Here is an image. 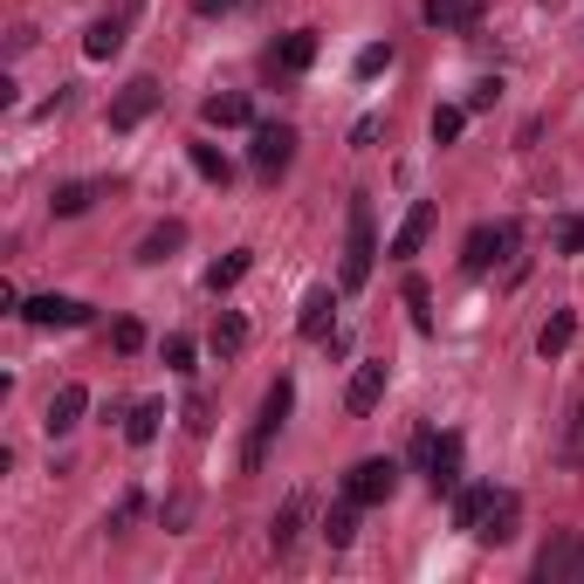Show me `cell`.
<instances>
[{
    "instance_id": "obj_16",
    "label": "cell",
    "mask_w": 584,
    "mask_h": 584,
    "mask_svg": "<svg viewBox=\"0 0 584 584\" xmlns=\"http://www.w3.org/2000/svg\"><path fill=\"white\" fill-rule=\"evenodd\" d=\"M207 344H214V358H241V350H248V317H241V309H220Z\"/></svg>"
},
{
    "instance_id": "obj_37",
    "label": "cell",
    "mask_w": 584,
    "mask_h": 584,
    "mask_svg": "<svg viewBox=\"0 0 584 584\" xmlns=\"http://www.w3.org/2000/svg\"><path fill=\"white\" fill-rule=\"evenodd\" d=\"M227 8H234V0H192V14H207V21H214V14H227Z\"/></svg>"
},
{
    "instance_id": "obj_28",
    "label": "cell",
    "mask_w": 584,
    "mask_h": 584,
    "mask_svg": "<svg viewBox=\"0 0 584 584\" xmlns=\"http://www.w3.org/2000/svg\"><path fill=\"white\" fill-rule=\"evenodd\" d=\"M467 117H475L467 103H441V110H434V145H454V138L467 131Z\"/></svg>"
},
{
    "instance_id": "obj_34",
    "label": "cell",
    "mask_w": 584,
    "mask_h": 584,
    "mask_svg": "<svg viewBox=\"0 0 584 584\" xmlns=\"http://www.w3.org/2000/svg\"><path fill=\"white\" fill-rule=\"evenodd\" d=\"M166 365L172 372H192V337H166Z\"/></svg>"
},
{
    "instance_id": "obj_15",
    "label": "cell",
    "mask_w": 584,
    "mask_h": 584,
    "mask_svg": "<svg viewBox=\"0 0 584 584\" xmlns=\"http://www.w3.org/2000/svg\"><path fill=\"white\" fill-rule=\"evenodd\" d=\"M419 14H426V28H475L482 21V0H419Z\"/></svg>"
},
{
    "instance_id": "obj_4",
    "label": "cell",
    "mask_w": 584,
    "mask_h": 584,
    "mask_svg": "<svg viewBox=\"0 0 584 584\" xmlns=\"http://www.w3.org/2000/svg\"><path fill=\"white\" fill-rule=\"evenodd\" d=\"M516 255V227L509 220H482L475 234H467V248H461V268L467 276H488L495 261H509Z\"/></svg>"
},
{
    "instance_id": "obj_21",
    "label": "cell",
    "mask_w": 584,
    "mask_h": 584,
    "mask_svg": "<svg viewBox=\"0 0 584 584\" xmlns=\"http://www.w3.org/2000/svg\"><path fill=\"white\" fill-rule=\"evenodd\" d=\"M276 62H283L289 76H303L309 62H317V28H296V34H283V42H276Z\"/></svg>"
},
{
    "instance_id": "obj_19",
    "label": "cell",
    "mask_w": 584,
    "mask_h": 584,
    "mask_svg": "<svg viewBox=\"0 0 584 584\" xmlns=\"http://www.w3.org/2000/svg\"><path fill=\"white\" fill-rule=\"evenodd\" d=\"M571 337H577V317H571V309H551V324L536 330V358H564Z\"/></svg>"
},
{
    "instance_id": "obj_23",
    "label": "cell",
    "mask_w": 584,
    "mask_h": 584,
    "mask_svg": "<svg viewBox=\"0 0 584 584\" xmlns=\"http://www.w3.org/2000/svg\"><path fill=\"white\" fill-rule=\"evenodd\" d=\"M248 268H255V255H248V248H234V255H220V261L207 268V289H214V296H227L234 283L248 276Z\"/></svg>"
},
{
    "instance_id": "obj_12",
    "label": "cell",
    "mask_w": 584,
    "mask_h": 584,
    "mask_svg": "<svg viewBox=\"0 0 584 584\" xmlns=\"http://www.w3.org/2000/svg\"><path fill=\"white\" fill-rule=\"evenodd\" d=\"M83 413H90V393H83V385H62V393L49 399V419H42L49 441H56V434H76V426H83Z\"/></svg>"
},
{
    "instance_id": "obj_35",
    "label": "cell",
    "mask_w": 584,
    "mask_h": 584,
    "mask_svg": "<svg viewBox=\"0 0 584 584\" xmlns=\"http://www.w3.org/2000/svg\"><path fill=\"white\" fill-rule=\"evenodd\" d=\"M557 248L564 255H584V220H557Z\"/></svg>"
},
{
    "instance_id": "obj_9",
    "label": "cell",
    "mask_w": 584,
    "mask_h": 584,
    "mask_svg": "<svg viewBox=\"0 0 584 584\" xmlns=\"http://www.w3.org/2000/svg\"><path fill=\"white\" fill-rule=\"evenodd\" d=\"M159 97H166V90L151 83V76H138V83H125V90L110 97V131H138L145 117L159 110Z\"/></svg>"
},
{
    "instance_id": "obj_32",
    "label": "cell",
    "mask_w": 584,
    "mask_h": 584,
    "mask_svg": "<svg viewBox=\"0 0 584 584\" xmlns=\"http://www.w3.org/2000/svg\"><path fill=\"white\" fill-rule=\"evenodd\" d=\"M495 97H502V76H482V83L467 90V110H495Z\"/></svg>"
},
{
    "instance_id": "obj_17",
    "label": "cell",
    "mask_w": 584,
    "mask_h": 584,
    "mask_svg": "<svg viewBox=\"0 0 584 584\" xmlns=\"http://www.w3.org/2000/svg\"><path fill=\"white\" fill-rule=\"evenodd\" d=\"M179 248H186V220H166V227H151L145 241H138V261H151V268H159V261H172Z\"/></svg>"
},
{
    "instance_id": "obj_7",
    "label": "cell",
    "mask_w": 584,
    "mask_h": 584,
    "mask_svg": "<svg viewBox=\"0 0 584 584\" xmlns=\"http://www.w3.org/2000/svg\"><path fill=\"white\" fill-rule=\"evenodd\" d=\"M248 159H255V172H261V179H283V172H289V159H296V131H289V125H255Z\"/></svg>"
},
{
    "instance_id": "obj_3",
    "label": "cell",
    "mask_w": 584,
    "mask_h": 584,
    "mask_svg": "<svg viewBox=\"0 0 584 584\" xmlns=\"http://www.w3.org/2000/svg\"><path fill=\"white\" fill-rule=\"evenodd\" d=\"M413 461H419V475L434 495H454L461 488V441L454 434H419L413 441Z\"/></svg>"
},
{
    "instance_id": "obj_10",
    "label": "cell",
    "mask_w": 584,
    "mask_h": 584,
    "mask_svg": "<svg viewBox=\"0 0 584 584\" xmlns=\"http://www.w3.org/2000/svg\"><path fill=\"white\" fill-rule=\"evenodd\" d=\"M434 220H441V207L434 200H413L406 207V220H399V234H393V255L406 261V255H419L426 248V234H434Z\"/></svg>"
},
{
    "instance_id": "obj_11",
    "label": "cell",
    "mask_w": 584,
    "mask_h": 584,
    "mask_svg": "<svg viewBox=\"0 0 584 584\" xmlns=\"http://www.w3.org/2000/svg\"><path fill=\"white\" fill-rule=\"evenodd\" d=\"M378 399H385V365L365 358L358 372H350V385H344V413H372Z\"/></svg>"
},
{
    "instance_id": "obj_25",
    "label": "cell",
    "mask_w": 584,
    "mask_h": 584,
    "mask_svg": "<svg viewBox=\"0 0 584 584\" xmlns=\"http://www.w3.org/2000/svg\"><path fill=\"white\" fill-rule=\"evenodd\" d=\"M117 49H125V21H90L83 56H90V62H103V56H117Z\"/></svg>"
},
{
    "instance_id": "obj_2",
    "label": "cell",
    "mask_w": 584,
    "mask_h": 584,
    "mask_svg": "<svg viewBox=\"0 0 584 584\" xmlns=\"http://www.w3.org/2000/svg\"><path fill=\"white\" fill-rule=\"evenodd\" d=\"M372 261H378V220H372V200L358 192L350 200V241H344V289H365Z\"/></svg>"
},
{
    "instance_id": "obj_8",
    "label": "cell",
    "mask_w": 584,
    "mask_h": 584,
    "mask_svg": "<svg viewBox=\"0 0 584 584\" xmlns=\"http://www.w3.org/2000/svg\"><path fill=\"white\" fill-rule=\"evenodd\" d=\"M21 317H28L34 330H83V324H90V303H76V296H28Z\"/></svg>"
},
{
    "instance_id": "obj_26",
    "label": "cell",
    "mask_w": 584,
    "mask_h": 584,
    "mask_svg": "<svg viewBox=\"0 0 584 584\" xmlns=\"http://www.w3.org/2000/svg\"><path fill=\"white\" fill-rule=\"evenodd\" d=\"M350 536H358V502H350V495H344V502H337V509L324 516V543H330V551H344V543H350Z\"/></svg>"
},
{
    "instance_id": "obj_20",
    "label": "cell",
    "mask_w": 584,
    "mask_h": 584,
    "mask_svg": "<svg viewBox=\"0 0 584 584\" xmlns=\"http://www.w3.org/2000/svg\"><path fill=\"white\" fill-rule=\"evenodd\" d=\"M159 419H166V399H138L131 419H125V441L131 447H151V441H159Z\"/></svg>"
},
{
    "instance_id": "obj_24",
    "label": "cell",
    "mask_w": 584,
    "mask_h": 584,
    "mask_svg": "<svg viewBox=\"0 0 584 584\" xmlns=\"http://www.w3.org/2000/svg\"><path fill=\"white\" fill-rule=\"evenodd\" d=\"M186 159H192V172H200L207 186H227V179H234V166H227L220 145H186Z\"/></svg>"
},
{
    "instance_id": "obj_36",
    "label": "cell",
    "mask_w": 584,
    "mask_h": 584,
    "mask_svg": "<svg viewBox=\"0 0 584 584\" xmlns=\"http://www.w3.org/2000/svg\"><path fill=\"white\" fill-rule=\"evenodd\" d=\"M350 145H358V151L378 145V117H358V125H350Z\"/></svg>"
},
{
    "instance_id": "obj_5",
    "label": "cell",
    "mask_w": 584,
    "mask_h": 584,
    "mask_svg": "<svg viewBox=\"0 0 584 584\" xmlns=\"http://www.w3.org/2000/svg\"><path fill=\"white\" fill-rule=\"evenodd\" d=\"M289 406H296V385H289V378H276V385H268V399H261L255 434H248V447H241V467H248V475L261 467V454H268V441H276V426L289 419Z\"/></svg>"
},
{
    "instance_id": "obj_30",
    "label": "cell",
    "mask_w": 584,
    "mask_h": 584,
    "mask_svg": "<svg viewBox=\"0 0 584 584\" xmlns=\"http://www.w3.org/2000/svg\"><path fill=\"white\" fill-rule=\"evenodd\" d=\"M358 76H378V69H393V42H372V49H358V62H350Z\"/></svg>"
},
{
    "instance_id": "obj_29",
    "label": "cell",
    "mask_w": 584,
    "mask_h": 584,
    "mask_svg": "<svg viewBox=\"0 0 584 584\" xmlns=\"http://www.w3.org/2000/svg\"><path fill=\"white\" fill-rule=\"evenodd\" d=\"M434 296H426V283L419 276H406V309H413V330H434V309H426Z\"/></svg>"
},
{
    "instance_id": "obj_1",
    "label": "cell",
    "mask_w": 584,
    "mask_h": 584,
    "mask_svg": "<svg viewBox=\"0 0 584 584\" xmlns=\"http://www.w3.org/2000/svg\"><path fill=\"white\" fill-rule=\"evenodd\" d=\"M523 516V495L516 488H454V529H467L475 543H509Z\"/></svg>"
},
{
    "instance_id": "obj_18",
    "label": "cell",
    "mask_w": 584,
    "mask_h": 584,
    "mask_svg": "<svg viewBox=\"0 0 584 584\" xmlns=\"http://www.w3.org/2000/svg\"><path fill=\"white\" fill-rule=\"evenodd\" d=\"M330 317H337V296H330V289H309L296 330H303V337H330Z\"/></svg>"
},
{
    "instance_id": "obj_6",
    "label": "cell",
    "mask_w": 584,
    "mask_h": 584,
    "mask_svg": "<svg viewBox=\"0 0 584 584\" xmlns=\"http://www.w3.org/2000/svg\"><path fill=\"white\" fill-rule=\"evenodd\" d=\"M393 488H399V461H385V454L358 461V467L344 475V495L358 502V509H378V502H393Z\"/></svg>"
},
{
    "instance_id": "obj_14",
    "label": "cell",
    "mask_w": 584,
    "mask_h": 584,
    "mask_svg": "<svg viewBox=\"0 0 584 584\" xmlns=\"http://www.w3.org/2000/svg\"><path fill=\"white\" fill-rule=\"evenodd\" d=\"M200 117H207L214 131H234V125H255V103H248L241 90H220V97H207V103H200Z\"/></svg>"
},
{
    "instance_id": "obj_31",
    "label": "cell",
    "mask_w": 584,
    "mask_h": 584,
    "mask_svg": "<svg viewBox=\"0 0 584 584\" xmlns=\"http://www.w3.org/2000/svg\"><path fill=\"white\" fill-rule=\"evenodd\" d=\"M186 434H200V441L214 434V406H207L200 393H192V399H186Z\"/></svg>"
},
{
    "instance_id": "obj_13",
    "label": "cell",
    "mask_w": 584,
    "mask_h": 584,
    "mask_svg": "<svg viewBox=\"0 0 584 584\" xmlns=\"http://www.w3.org/2000/svg\"><path fill=\"white\" fill-rule=\"evenodd\" d=\"M536 577H577V584H584V543H577V536H557L551 551L536 557Z\"/></svg>"
},
{
    "instance_id": "obj_33",
    "label": "cell",
    "mask_w": 584,
    "mask_h": 584,
    "mask_svg": "<svg viewBox=\"0 0 584 584\" xmlns=\"http://www.w3.org/2000/svg\"><path fill=\"white\" fill-rule=\"evenodd\" d=\"M110 344H117V350H138V344H145V324H138V317H125V324L110 330Z\"/></svg>"
},
{
    "instance_id": "obj_22",
    "label": "cell",
    "mask_w": 584,
    "mask_h": 584,
    "mask_svg": "<svg viewBox=\"0 0 584 584\" xmlns=\"http://www.w3.org/2000/svg\"><path fill=\"white\" fill-rule=\"evenodd\" d=\"M97 192H103V186L69 179V186H56V200H49V207H56V220H76V214H90V207H97Z\"/></svg>"
},
{
    "instance_id": "obj_27",
    "label": "cell",
    "mask_w": 584,
    "mask_h": 584,
    "mask_svg": "<svg viewBox=\"0 0 584 584\" xmlns=\"http://www.w3.org/2000/svg\"><path fill=\"white\" fill-rule=\"evenodd\" d=\"M296 523H303V495H289L283 509H276V523H268V543H276V551H289V543H296Z\"/></svg>"
}]
</instances>
